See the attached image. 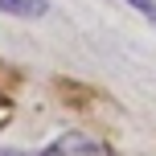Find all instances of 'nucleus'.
Here are the masks:
<instances>
[{
	"label": "nucleus",
	"mask_w": 156,
	"mask_h": 156,
	"mask_svg": "<svg viewBox=\"0 0 156 156\" xmlns=\"http://www.w3.org/2000/svg\"><path fill=\"white\" fill-rule=\"evenodd\" d=\"M41 156H111V152L103 148L99 140L82 136V132H66V136H58V140L49 144Z\"/></svg>",
	"instance_id": "obj_1"
},
{
	"label": "nucleus",
	"mask_w": 156,
	"mask_h": 156,
	"mask_svg": "<svg viewBox=\"0 0 156 156\" xmlns=\"http://www.w3.org/2000/svg\"><path fill=\"white\" fill-rule=\"evenodd\" d=\"M0 12L16 16V21H37L49 12V0H0Z\"/></svg>",
	"instance_id": "obj_2"
},
{
	"label": "nucleus",
	"mask_w": 156,
	"mask_h": 156,
	"mask_svg": "<svg viewBox=\"0 0 156 156\" xmlns=\"http://www.w3.org/2000/svg\"><path fill=\"white\" fill-rule=\"evenodd\" d=\"M123 4H127V8H136L140 16H148V21L156 25V0H123Z\"/></svg>",
	"instance_id": "obj_3"
},
{
	"label": "nucleus",
	"mask_w": 156,
	"mask_h": 156,
	"mask_svg": "<svg viewBox=\"0 0 156 156\" xmlns=\"http://www.w3.org/2000/svg\"><path fill=\"white\" fill-rule=\"evenodd\" d=\"M0 156H29V152H16V148H0Z\"/></svg>",
	"instance_id": "obj_4"
}]
</instances>
